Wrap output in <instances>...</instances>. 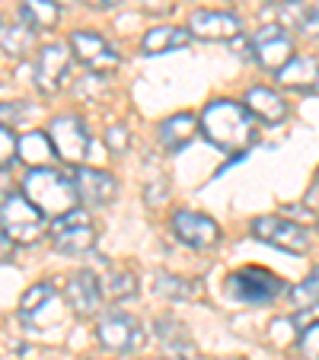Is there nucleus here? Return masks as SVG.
I'll use <instances>...</instances> for the list:
<instances>
[{
    "mask_svg": "<svg viewBox=\"0 0 319 360\" xmlns=\"http://www.w3.org/2000/svg\"><path fill=\"white\" fill-rule=\"evenodd\" d=\"M198 128H201L204 141L227 153H243L256 141V122H252L249 109L233 99H211L198 118Z\"/></svg>",
    "mask_w": 319,
    "mask_h": 360,
    "instance_id": "nucleus-1",
    "label": "nucleus"
},
{
    "mask_svg": "<svg viewBox=\"0 0 319 360\" xmlns=\"http://www.w3.org/2000/svg\"><path fill=\"white\" fill-rule=\"evenodd\" d=\"M23 195L39 207L48 217H61V214L74 211L77 207V185L70 176L58 169H48V166H39V169H29L26 179H23Z\"/></svg>",
    "mask_w": 319,
    "mask_h": 360,
    "instance_id": "nucleus-2",
    "label": "nucleus"
},
{
    "mask_svg": "<svg viewBox=\"0 0 319 360\" xmlns=\"http://www.w3.org/2000/svg\"><path fill=\"white\" fill-rule=\"evenodd\" d=\"M0 230L7 233V239L13 245H32L45 233V214L23 191H13L0 204Z\"/></svg>",
    "mask_w": 319,
    "mask_h": 360,
    "instance_id": "nucleus-3",
    "label": "nucleus"
},
{
    "mask_svg": "<svg viewBox=\"0 0 319 360\" xmlns=\"http://www.w3.org/2000/svg\"><path fill=\"white\" fill-rule=\"evenodd\" d=\"M227 290H230V297L239 300V303L262 306V303L278 300L281 293L287 290V284L275 271H268V268L249 265V268H239V271H233L230 278H227Z\"/></svg>",
    "mask_w": 319,
    "mask_h": 360,
    "instance_id": "nucleus-4",
    "label": "nucleus"
},
{
    "mask_svg": "<svg viewBox=\"0 0 319 360\" xmlns=\"http://www.w3.org/2000/svg\"><path fill=\"white\" fill-rule=\"evenodd\" d=\"M48 236H51V245L64 255H87L96 249V224L83 207H74V211L55 217Z\"/></svg>",
    "mask_w": 319,
    "mask_h": 360,
    "instance_id": "nucleus-5",
    "label": "nucleus"
},
{
    "mask_svg": "<svg viewBox=\"0 0 319 360\" xmlns=\"http://www.w3.org/2000/svg\"><path fill=\"white\" fill-rule=\"evenodd\" d=\"M48 141L64 163H83L89 157V147H93V137H89L80 115H58L48 124Z\"/></svg>",
    "mask_w": 319,
    "mask_h": 360,
    "instance_id": "nucleus-6",
    "label": "nucleus"
},
{
    "mask_svg": "<svg viewBox=\"0 0 319 360\" xmlns=\"http://www.w3.org/2000/svg\"><path fill=\"white\" fill-rule=\"evenodd\" d=\"M68 45H70V55L89 68L93 74H115L118 70V51L102 39L99 32H89V29H74L68 35Z\"/></svg>",
    "mask_w": 319,
    "mask_h": 360,
    "instance_id": "nucleus-7",
    "label": "nucleus"
},
{
    "mask_svg": "<svg viewBox=\"0 0 319 360\" xmlns=\"http://www.w3.org/2000/svg\"><path fill=\"white\" fill-rule=\"evenodd\" d=\"M70 45L64 41H48L39 48V58H35V86L42 93H58V89L68 83L70 77Z\"/></svg>",
    "mask_w": 319,
    "mask_h": 360,
    "instance_id": "nucleus-8",
    "label": "nucleus"
},
{
    "mask_svg": "<svg viewBox=\"0 0 319 360\" xmlns=\"http://www.w3.org/2000/svg\"><path fill=\"white\" fill-rule=\"evenodd\" d=\"M96 335H99V345L112 354H131L141 347L144 341V328L137 319H131L128 313H106L96 326Z\"/></svg>",
    "mask_w": 319,
    "mask_h": 360,
    "instance_id": "nucleus-9",
    "label": "nucleus"
},
{
    "mask_svg": "<svg viewBox=\"0 0 319 360\" xmlns=\"http://www.w3.org/2000/svg\"><path fill=\"white\" fill-rule=\"evenodd\" d=\"M252 58L262 70L278 74L287 61L294 58V41L281 26H262L252 35Z\"/></svg>",
    "mask_w": 319,
    "mask_h": 360,
    "instance_id": "nucleus-10",
    "label": "nucleus"
},
{
    "mask_svg": "<svg viewBox=\"0 0 319 360\" xmlns=\"http://www.w3.org/2000/svg\"><path fill=\"white\" fill-rule=\"evenodd\" d=\"M252 236H256L258 243H268V245L284 249V252H306L310 249V233L287 217H256L252 220Z\"/></svg>",
    "mask_w": 319,
    "mask_h": 360,
    "instance_id": "nucleus-11",
    "label": "nucleus"
},
{
    "mask_svg": "<svg viewBox=\"0 0 319 360\" xmlns=\"http://www.w3.org/2000/svg\"><path fill=\"white\" fill-rule=\"evenodd\" d=\"M243 32V20L227 10H195L189 16V35L204 41H230Z\"/></svg>",
    "mask_w": 319,
    "mask_h": 360,
    "instance_id": "nucleus-12",
    "label": "nucleus"
},
{
    "mask_svg": "<svg viewBox=\"0 0 319 360\" xmlns=\"http://www.w3.org/2000/svg\"><path fill=\"white\" fill-rule=\"evenodd\" d=\"M173 233L192 249H214L220 243V226L211 217L195 211H176L173 214Z\"/></svg>",
    "mask_w": 319,
    "mask_h": 360,
    "instance_id": "nucleus-13",
    "label": "nucleus"
},
{
    "mask_svg": "<svg viewBox=\"0 0 319 360\" xmlns=\"http://www.w3.org/2000/svg\"><path fill=\"white\" fill-rule=\"evenodd\" d=\"M74 185H77V198L89 207H106V204L115 201L118 195V179L109 176L106 169H89V166H80L74 172Z\"/></svg>",
    "mask_w": 319,
    "mask_h": 360,
    "instance_id": "nucleus-14",
    "label": "nucleus"
},
{
    "mask_svg": "<svg viewBox=\"0 0 319 360\" xmlns=\"http://www.w3.org/2000/svg\"><path fill=\"white\" fill-rule=\"evenodd\" d=\"M64 300L77 316H96L102 303V284L89 268H80V271L70 274L68 287H64Z\"/></svg>",
    "mask_w": 319,
    "mask_h": 360,
    "instance_id": "nucleus-15",
    "label": "nucleus"
},
{
    "mask_svg": "<svg viewBox=\"0 0 319 360\" xmlns=\"http://www.w3.org/2000/svg\"><path fill=\"white\" fill-rule=\"evenodd\" d=\"M243 105L249 109V115L258 118L262 124H278L287 118V99L278 93V89L252 86L249 93L243 96Z\"/></svg>",
    "mask_w": 319,
    "mask_h": 360,
    "instance_id": "nucleus-16",
    "label": "nucleus"
},
{
    "mask_svg": "<svg viewBox=\"0 0 319 360\" xmlns=\"http://www.w3.org/2000/svg\"><path fill=\"white\" fill-rule=\"evenodd\" d=\"M278 83L294 93H313L319 89V58L313 55H297L278 70Z\"/></svg>",
    "mask_w": 319,
    "mask_h": 360,
    "instance_id": "nucleus-17",
    "label": "nucleus"
},
{
    "mask_svg": "<svg viewBox=\"0 0 319 360\" xmlns=\"http://www.w3.org/2000/svg\"><path fill=\"white\" fill-rule=\"evenodd\" d=\"M195 134H198V118L189 115V112H179V115L160 122V128H156V141H160V147H163L166 153L185 150Z\"/></svg>",
    "mask_w": 319,
    "mask_h": 360,
    "instance_id": "nucleus-18",
    "label": "nucleus"
},
{
    "mask_svg": "<svg viewBox=\"0 0 319 360\" xmlns=\"http://www.w3.org/2000/svg\"><path fill=\"white\" fill-rule=\"evenodd\" d=\"M189 41L192 35L182 26H154L141 39V51L147 58H156V55H166V51H176V48H185Z\"/></svg>",
    "mask_w": 319,
    "mask_h": 360,
    "instance_id": "nucleus-19",
    "label": "nucleus"
},
{
    "mask_svg": "<svg viewBox=\"0 0 319 360\" xmlns=\"http://www.w3.org/2000/svg\"><path fill=\"white\" fill-rule=\"evenodd\" d=\"M58 303V290L51 281H42V284H32L20 300V316L26 322H39L42 326V313L51 309Z\"/></svg>",
    "mask_w": 319,
    "mask_h": 360,
    "instance_id": "nucleus-20",
    "label": "nucleus"
},
{
    "mask_svg": "<svg viewBox=\"0 0 319 360\" xmlns=\"http://www.w3.org/2000/svg\"><path fill=\"white\" fill-rule=\"evenodd\" d=\"M16 157H20V163H29L32 169H39V166H45L48 160L55 157V147H51L48 134H42V131H29V134L20 137Z\"/></svg>",
    "mask_w": 319,
    "mask_h": 360,
    "instance_id": "nucleus-21",
    "label": "nucleus"
},
{
    "mask_svg": "<svg viewBox=\"0 0 319 360\" xmlns=\"http://www.w3.org/2000/svg\"><path fill=\"white\" fill-rule=\"evenodd\" d=\"M23 22L29 29H39V32H48V29L58 26V16H61V7L55 0H26L23 4Z\"/></svg>",
    "mask_w": 319,
    "mask_h": 360,
    "instance_id": "nucleus-22",
    "label": "nucleus"
},
{
    "mask_svg": "<svg viewBox=\"0 0 319 360\" xmlns=\"http://www.w3.org/2000/svg\"><path fill=\"white\" fill-rule=\"evenodd\" d=\"M102 293L109 300H128L137 293V274L128 271V268H109V274H106V284H102Z\"/></svg>",
    "mask_w": 319,
    "mask_h": 360,
    "instance_id": "nucleus-23",
    "label": "nucleus"
},
{
    "mask_svg": "<svg viewBox=\"0 0 319 360\" xmlns=\"http://www.w3.org/2000/svg\"><path fill=\"white\" fill-rule=\"evenodd\" d=\"M313 306H319V268H313L291 290V309L304 313V309H313Z\"/></svg>",
    "mask_w": 319,
    "mask_h": 360,
    "instance_id": "nucleus-24",
    "label": "nucleus"
},
{
    "mask_svg": "<svg viewBox=\"0 0 319 360\" xmlns=\"http://www.w3.org/2000/svg\"><path fill=\"white\" fill-rule=\"evenodd\" d=\"M0 41H4V51H7V55L23 58V55H29L35 45V29H29L26 22H23V26H10V29H4V39Z\"/></svg>",
    "mask_w": 319,
    "mask_h": 360,
    "instance_id": "nucleus-25",
    "label": "nucleus"
},
{
    "mask_svg": "<svg viewBox=\"0 0 319 360\" xmlns=\"http://www.w3.org/2000/svg\"><path fill=\"white\" fill-rule=\"evenodd\" d=\"M156 293L166 300H192V297H198V284L195 281L176 278V274H156Z\"/></svg>",
    "mask_w": 319,
    "mask_h": 360,
    "instance_id": "nucleus-26",
    "label": "nucleus"
},
{
    "mask_svg": "<svg viewBox=\"0 0 319 360\" xmlns=\"http://www.w3.org/2000/svg\"><path fill=\"white\" fill-rule=\"evenodd\" d=\"M156 338L163 341L166 347H179V345H192L189 341V328L179 319H156Z\"/></svg>",
    "mask_w": 319,
    "mask_h": 360,
    "instance_id": "nucleus-27",
    "label": "nucleus"
},
{
    "mask_svg": "<svg viewBox=\"0 0 319 360\" xmlns=\"http://www.w3.org/2000/svg\"><path fill=\"white\" fill-rule=\"evenodd\" d=\"M297 351L304 360H319V322L304 328V335L297 338Z\"/></svg>",
    "mask_w": 319,
    "mask_h": 360,
    "instance_id": "nucleus-28",
    "label": "nucleus"
},
{
    "mask_svg": "<svg viewBox=\"0 0 319 360\" xmlns=\"http://www.w3.org/2000/svg\"><path fill=\"white\" fill-rule=\"evenodd\" d=\"M16 150H20V137L10 128H0V169H7V166H13L20 160Z\"/></svg>",
    "mask_w": 319,
    "mask_h": 360,
    "instance_id": "nucleus-29",
    "label": "nucleus"
},
{
    "mask_svg": "<svg viewBox=\"0 0 319 360\" xmlns=\"http://www.w3.org/2000/svg\"><path fill=\"white\" fill-rule=\"evenodd\" d=\"M106 143H109V150L115 153V157H122L125 150H128V143H131L128 128H125V124H112V128L106 131Z\"/></svg>",
    "mask_w": 319,
    "mask_h": 360,
    "instance_id": "nucleus-30",
    "label": "nucleus"
},
{
    "mask_svg": "<svg viewBox=\"0 0 319 360\" xmlns=\"http://www.w3.org/2000/svg\"><path fill=\"white\" fill-rule=\"evenodd\" d=\"M26 115V102H0V128H13Z\"/></svg>",
    "mask_w": 319,
    "mask_h": 360,
    "instance_id": "nucleus-31",
    "label": "nucleus"
},
{
    "mask_svg": "<svg viewBox=\"0 0 319 360\" xmlns=\"http://www.w3.org/2000/svg\"><path fill=\"white\" fill-rule=\"evenodd\" d=\"M160 360H195V345H179V347H166V354Z\"/></svg>",
    "mask_w": 319,
    "mask_h": 360,
    "instance_id": "nucleus-32",
    "label": "nucleus"
},
{
    "mask_svg": "<svg viewBox=\"0 0 319 360\" xmlns=\"http://www.w3.org/2000/svg\"><path fill=\"white\" fill-rule=\"evenodd\" d=\"M300 29H304L306 39H319V10H313L310 16H304V22H300Z\"/></svg>",
    "mask_w": 319,
    "mask_h": 360,
    "instance_id": "nucleus-33",
    "label": "nucleus"
},
{
    "mask_svg": "<svg viewBox=\"0 0 319 360\" xmlns=\"http://www.w3.org/2000/svg\"><path fill=\"white\" fill-rule=\"evenodd\" d=\"M10 255H13V243L7 239V233L0 230V262H7Z\"/></svg>",
    "mask_w": 319,
    "mask_h": 360,
    "instance_id": "nucleus-34",
    "label": "nucleus"
},
{
    "mask_svg": "<svg viewBox=\"0 0 319 360\" xmlns=\"http://www.w3.org/2000/svg\"><path fill=\"white\" fill-rule=\"evenodd\" d=\"M13 195V185H10V179H7V172L0 169V204L7 201V198Z\"/></svg>",
    "mask_w": 319,
    "mask_h": 360,
    "instance_id": "nucleus-35",
    "label": "nucleus"
},
{
    "mask_svg": "<svg viewBox=\"0 0 319 360\" xmlns=\"http://www.w3.org/2000/svg\"><path fill=\"white\" fill-rule=\"evenodd\" d=\"M83 4H89V7H96V10H109V7H115L118 0H83Z\"/></svg>",
    "mask_w": 319,
    "mask_h": 360,
    "instance_id": "nucleus-36",
    "label": "nucleus"
},
{
    "mask_svg": "<svg viewBox=\"0 0 319 360\" xmlns=\"http://www.w3.org/2000/svg\"><path fill=\"white\" fill-rule=\"evenodd\" d=\"M268 4H294V0H268Z\"/></svg>",
    "mask_w": 319,
    "mask_h": 360,
    "instance_id": "nucleus-37",
    "label": "nucleus"
},
{
    "mask_svg": "<svg viewBox=\"0 0 319 360\" xmlns=\"http://www.w3.org/2000/svg\"><path fill=\"white\" fill-rule=\"evenodd\" d=\"M316 182H319V172H316Z\"/></svg>",
    "mask_w": 319,
    "mask_h": 360,
    "instance_id": "nucleus-38",
    "label": "nucleus"
}]
</instances>
